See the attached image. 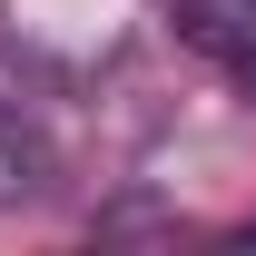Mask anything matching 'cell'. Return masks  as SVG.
<instances>
[{
	"mask_svg": "<svg viewBox=\"0 0 256 256\" xmlns=\"http://www.w3.org/2000/svg\"><path fill=\"white\" fill-rule=\"evenodd\" d=\"M168 20L236 98H256V0H178Z\"/></svg>",
	"mask_w": 256,
	"mask_h": 256,
	"instance_id": "1",
	"label": "cell"
},
{
	"mask_svg": "<svg viewBox=\"0 0 256 256\" xmlns=\"http://www.w3.org/2000/svg\"><path fill=\"white\" fill-rule=\"evenodd\" d=\"M40 178H50V138H40L10 98H0V207H20V197H40Z\"/></svg>",
	"mask_w": 256,
	"mask_h": 256,
	"instance_id": "2",
	"label": "cell"
}]
</instances>
